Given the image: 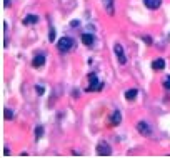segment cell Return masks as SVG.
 <instances>
[{"label": "cell", "instance_id": "cell-1", "mask_svg": "<svg viewBox=\"0 0 170 158\" xmlns=\"http://www.w3.org/2000/svg\"><path fill=\"white\" fill-rule=\"evenodd\" d=\"M57 47H58V50L62 52V53H67V52L73 47V40L70 37H62L58 40V44H57Z\"/></svg>", "mask_w": 170, "mask_h": 158}, {"label": "cell", "instance_id": "cell-2", "mask_svg": "<svg viewBox=\"0 0 170 158\" xmlns=\"http://www.w3.org/2000/svg\"><path fill=\"white\" fill-rule=\"evenodd\" d=\"M97 153H98L100 156H110V155H112V150H110L108 143H105V141H100V143L97 145Z\"/></svg>", "mask_w": 170, "mask_h": 158}, {"label": "cell", "instance_id": "cell-3", "mask_svg": "<svg viewBox=\"0 0 170 158\" xmlns=\"http://www.w3.org/2000/svg\"><path fill=\"white\" fill-rule=\"evenodd\" d=\"M113 50H115V55H117V60H118V63H120V65H125V63H127V58H125V55H123L122 45H120V44H115Z\"/></svg>", "mask_w": 170, "mask_h": 158}, {"label": "cell", "instance_id": "cell-4", "mask_svg": "<svg viewBox=\"0 0 170 158\" xmlns=\"http://www.w3.org/2000/svg\"><path fill=\"white\" fill-rule=\"evenodd\" d=\"M88 82H90V87L87 88V90H100V88H102V83H98V80H97V77L93 73H90L88 75Z\"/></svg>", "mask_w": 170, "mask_h": 158}, {"label": "cell", "instance_id": "cell-5", "mask_svg": "<svg viewBox=\"0 0 170 158\" xmlns=\"http://www.w3.org/2000/svg\"><path fill=\"white\" fill-rule=\"evenodd\" d=\"M137 130H138L142 135H150V133H152L150 127L145 123V121H138V123H137Z\"/></svg>", "mask_w": 170, "mask_h": 158}, {"label": "cell", "instance_id": "cell-6", "mask_svg": "<svg viewBox=\"0 0 170 158\" xmlns=\"http://www.w3.org/2000/svg\"><path fill=\"white\" fill-rule=\"evenodd\" d=\"M143 4H145V7H148L150 10H155V8H158L160 5H162V0H143Z\"/></svg>", "mask_w": 170, "mask_h": 158}, {"label": "cell", "instance_id": "cell-7", "mask_svg": "<svg viewBox=\"0 0 170 158\" xmlns=\"http://www.w3.org/2000/svg\"><path fill=\"white\" fill-rule=\"evenodd\" d=\"M43 63H45V55H42V53H40V55H35V58L32 60V65H33L35 68L42 67Z\"/></svg>", "mask_w": 170, "mask_h": 158}, {"label": "cell", "instance_id": "cell-8", "mask_svg": "<svg viewBox=\"0 0 170 158\" xmlns=\"http://www.w3.org/2000/svg\"><path fill=\"white\" fill-rule=\"evenodd\" d=\"M152 68H153V70H163V68H165V62H163V58H157V60H153Z\"/></svg>", "mask_w": 170, "mask_h": 158}, {"label": "cell", "instance_id": "cell-9", "mask_svg": "<svg viewBox=\"0 0 170 158\" xmlns=\"http://www.w3.org/2000/svg\"><path fill=\"white\" fill-rule=\"evenodd\" d=\"M120 120H122V115H120L118 110H115V111L112 113V117H110V121H112V125H118Z\"/></svg>", "mask_w": 170, "mask_h": 158}, {"label": "cell", "instance_id": "cell-10", "mask_svg": "<svg viewBox=\"0 0 170 158\" xmlns=\"http://www.w3.org/2000/svg\"><path fill=\"white\" fill-rule=\"evenodd\" d=\"M38 22V15H27L23 18V24L25 25H32V24H37Z\"/></svg>", "mask_w": 170, "mask_h": 158}, {"label": "cell", "instance_id": "cell-11", "mask_svg": "<svg viewBox=\"0 0 170 158\" xmlns=\"http://www.w3.org/2000/svg\"><path fill=\"white\" fill-rule=\"evenodd\" d=\"M82 42H83L85 45H88V47H90V45H93L95 38L92 37V34H83V35H82Z\"/></svg>", "mask_w": 170, "mask_h": 158}, {"label": "cell", "instance_id": "cell-12", "mask_svg": "<svg viewBox=\"0 0 170 158\" xmlns=\"http://www.w3.org/2000/svg\"><path fill=\"white\" fill-rule=\"evenodd\" d=\"M105 5V10L108 12V15H113V0H102Z\"/></svg>", "mask_w": 170, "mask_h": 158}, {"label": "cell", "instance_id": "cell-13", "mask_svg": "<svg viewBox=\"0 0 170 158\" xmlns=\"http://www.w3.org/2000/svg\"><path fill=\"white\" fill-rule=\"evenodd\" d=\"M137 93H138V90H137V88H132V90H127V92H125V98H127V100H135Z\"/></svg>", "mask_w": 170, "mask_h": 158}, {"label": "cell", "instance_id": "cell-14", "mask_svg": "<svg viewBox=\"0 0 170 158\" xmlns=\"http://www.w3.org/2000/svg\"><path fill=\"white\" fill-rule=\"evenodd\" d=\"M3 117H5V120H10V118L13 117V113L8 110V108H5V111H3Z\"/></svg>", "mask_w": 170, "mask_h": 158}, {"label": "cell", "instance_id": "cell-15", "mask_svg": "<svg viewBox=\"0 0 170 158\" xmlns=\"http://www.w3.org/2000/svg\"><path fill=\"white\" fill-rule=\"evenodd\" d=\"M163 87H165L167 90H170V77H165V78H163Z\"/></svg>", "mask_w": 170, "mask_h": 158}, {"label": "cell", "instance_id": "cell-16", "mask_svg": "<svg viewBox=\"0 0 170 158\" xmlns=\"http://www.w3.org/2000/svg\"><path fill=\"white\" fill-rule=\"evenodd\" d=\"M42 133H43V128H42V127H37V128H35V135H37V138L42 137Z\"/></svg>", "mask_w": 170, "mask_h": 158}, {"label": "cell", "instance_id": "cell-17", "mask_svg": "<svg viewBox=\"0 0 170 158\" xmlns=\"http://www.w3.org/2000/svg\"><path fill=\"white\" fill-rule=\"evenodd\" d=\"M48 40H50V42H53V40H55V30H53V28H50V34H48Z\"/></svg>", "mask_w": 170, "mask_h": 158}, {"label": "cell", "instance_id": "cell-18", "mask_svg": "<svg viewBox=\"0 0 170 158\" xmlns=\"http://www.w3.org/2000/svg\"><path fill=\"white\" fill-rule=\"evenodd\" d=\"M35 92H37L38 95H42V93H43V87H38V85H37V87H35Z\"/></svg>", "mask_w": 170, "mask_h": 158}, {"label": "cell", "instance_id": "cell-19", "mask_svg": "<svg viewBox=\"0 0 170 158\" xmlns=\"http://www.w3.org/2000/svg\"><path fill=\"white\" fill-rule=\"evenodd\" d=\"M143 40H145L148 45H152V38H150V37H143Z\"/></svg>", "mask_w": 170, "mask_h": 158}, {"label": "cell", "instance_id": "cell-20", "mask_svg": "<svg viewBox=\"0 0 170 158\" xmlns=\"http://www.w3.org/2000/svg\"><path fill=\"white\" fill-rule=\"evenodd\" d=\"M70 25H72V27H77V25H78V22H77V20H72V24H70Z\"/></svg>", "mask_w": 170, "mask_h": 158}, {"label": "cell", "instance_id": "cell-21", "mask_svg": "<svg viewBox=\"0 0 170 158\" xmlns=\"http://www.w3.org/2000/svg\"><path fill=\"white\" fill-rule=\"evenodd\" d=\"M3 2H5V4H3L5 7H8V5H10V0H3Z\"/></svg>", "mask_w": 170, "mask_h": 158}]
</instances>
